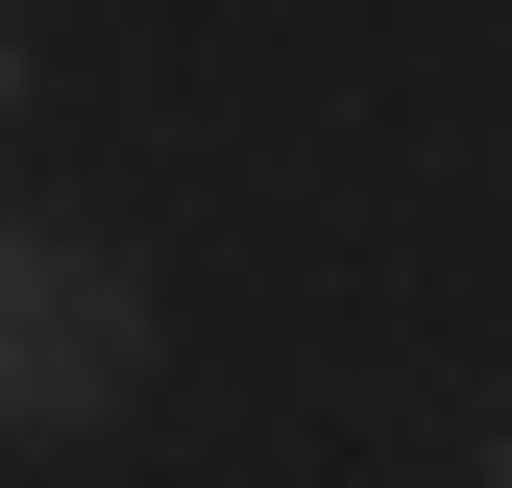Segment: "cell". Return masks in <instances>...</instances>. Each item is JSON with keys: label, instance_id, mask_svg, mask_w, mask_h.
I'll use <instances>...</instances> for the list:
<instances>
[{"label": "cell", "instance_id": "6da1fadb", "mask_svg": "<svg viewBox=\"0 0 512 488\" xmlns=\"http://www.w3.org/2000/svg\"><path fill=\"white\" fill-rule=\"evenodd\" d=\"M122 342H147V293H122V244H49L0 220V415H98Z\"/></svg>", "mask_w": 512, "mask_h": 488}, {"label": "cell", "instance_id": "7a4b0ae2", "mask_svg": "<svg viewBox=\"0 0 512 488\" xmlns=\"http://www.w3.org/2000/svg\"><path fill=\"white\" fill-rule=\"evenodd\" d=\"M0 98H25V49H0Z\"/></svg>", "mask_w": 512, "mask_h": 488}, {"label": "cell", "instance_id": "3957f363", "mask_svg": "<svg viewBox=\"0 0 512 488\" xmlns=\"http://www.w3.org/2000/svg\"><path fill=\"white\" fill-rule=\"evenodd\" d=\"M488 488H512V464H488Z\"/></svg>", "mask_w": 512, "mask_h": 488}]
</instances>
